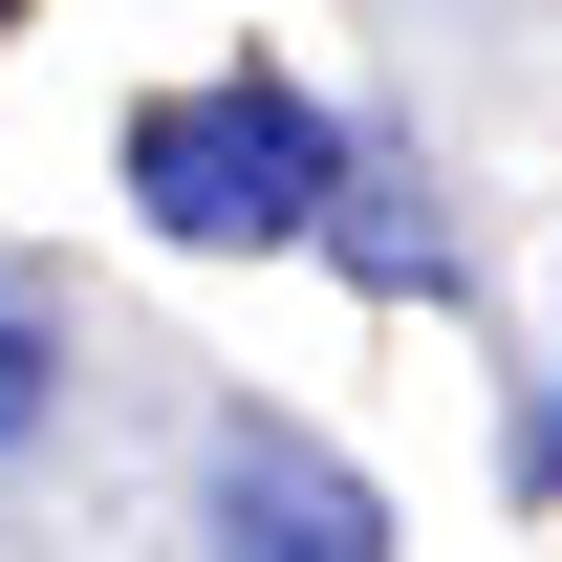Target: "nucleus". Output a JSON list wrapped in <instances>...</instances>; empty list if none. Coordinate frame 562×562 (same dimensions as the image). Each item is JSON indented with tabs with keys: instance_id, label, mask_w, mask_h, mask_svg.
<instances>
[{
	"instance_id": "4",
	"label": "nucleus",
	"mask_w": 562,
	"mask_h": 562,
	"mask_svg": "<svg viewBox=\"0 0 562 562\" xmlns=\"http://www.w3.org/2000/svg\"><path fill=\"white\" fill-rule=\"evenodd\" d=\"M66 368H87V325H66V281H44V260H0V476L44 454V412H66Z\"/></svg>"
},
{
	"instance_id": "1",
	"label": "nucleus",
	"mask_w": 562,
	"mask_h": 562,
	"mask_svg": "<svg viewBox=\"0 0 562 562\" xmlns=\"http://www.w3.org/2000/svg\"><path fill=\"white\" fill-rule=\"evenodd\" d=\"M131 216L173 260H325V195H347V131L303 109L281 66H216V87H151L131 109Z\"/></svg>"
},
{
	"instance_id": "5",
	"label": "nucleus",
	"mask_w": 562,
	"mask_h": 562,
	"mask_svg": "<svg viewBox=\"0 0 562 562\" xmlns=\"http://www.w3.org/2000/svg\"><path fill=\"white\" fill-rule=\"evenodd\" d=\"M497 476H519V519H562V368L519 390V432H497Z\"/></svg>"
},
{
	"instance_id": "2",
	"label": "nucleus",
	"mask_w": 562,
	"mask_h": 562,
	"mask_svg": "<svg viewBox=\"0 0 562 562\" xmlns=\"http://www.w3.org/2000/svg\"><path fill=\"white\" fill-rule=\"evenodd\" d=\"M216 562H390V497H368L325 432L238 412V432H216Z\"/></svg>"
},
{
	"instance_id": "3",
	"label": "nucleus",
	"mask_w": 562,
	"mask_h": 562,
	"mask_svg": "<svg viewBox=\"0 0 562 562\" xmlns=\"http://www.w3.org/2000/svg\"><path fill=\"white\" fill-rule=\"evenodd\" d=\"M325 260L368 281V303H432V281H454V238H432V173L390 131H347V195H325Z\"/></svg>"
}]
</instances>
